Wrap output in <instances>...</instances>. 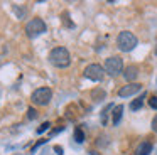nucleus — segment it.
<instances>
[{
  "label": "nucleus",
  "mask_w": 157,
  "mask_h": 155,
  "mask_svg": "<svg viewBox=\"0 0 157 155\" xmlns=\"http://www.w3.org/2000/svg\"><path fill=\"white\" fill-rule=\"evenodd\" d=\"M49 62L56 67H68L71 64V56H69V51L66 47H54V49L49 52Z\"/></svg>",
  "instance_id": "1"
},
{
  "label": "nucleus",
  "mask_w": 157,
  "mask_h": 155,
  "mask_svg": "<svg viewBox=\"0 0 157 155\" xmlns=\"http://www.w3.org/2000/svg\"><path fill=\"white\" fill-rule=\"evenodd\" d=\"M137 42H139L137 37L133 36L132 32H128V30L120 32L118 37H117V46H118V49L122 51V52H130L132 49H135Z\"/></svg>",
  "instance_id": "2"
},
{
  "label": "nucleus",
  "mask_w": 157,
  "mask_h": 155,
  "mask_svg": "<svg viewBox=\"0 0 157 155\" xmlns=\"http://www.w3.org/2000/svg\"><path fill=\"white\" fill-rule=\"evenodd\" d=\"M46 30H48V25H46V22L42 19H39V17L29 20V22L25 24V34H27V37H31V39L44 34Z\"/></svg>",
  "instance_id": "3"
},
{
  "label": "nucleus",
  "mask_w": 157,
  "mask_h": 155,
  "mask_svg": "<svg viewBox=\"0 0 157 155\" xmlns=\"http://www.w3.org/2000/svg\"><path fill=\"white\" fill-rule=\"evenodd\" d=\"M105 73L108 76H118V74L123 73V61L122 57L118 56H110L108 59L105 61Z\"/></svg>",
  "instance_id": "4"
},
{
  "label": "nucleus",
  "mask_w": 157,
  "mask_h": 155,
  "mask_svg": "<svg viewBox=\"0 0 157 155\" xmlns=\"http://www.w3.org/2000/svg\"><path fill=\"white\" fill-rule=\"evenodd\" d=\"M51 98H52V91L49 88H39V89H36L31 94V101L36 106H46V104H49Z\"/></svg>",
  "instance_id": "5"
},
{
  "label": "nucleus",
  "mask_w": 157,
  "mask_h": 155,
  "mask_svg": "<svg viewBox=\"0 0 157 155\" xmlns=\"http://www.w3.org/2000/svg\"><path fill=\"white\" fill-rule=\"evenodd\" d=\"M85 76L88 78V79L98 83V81H101L103 76H105V69H103L100 64H90V66H86V69H85Z\"/></svg>",
  "instance_id": "6"
},
{
  "label": "nucleus",
  "mask_w": 157,
  "mask_h": 155,
  "mask_svg": "<svg viewBox=\"0 0 157 155\" xmlns=\"http://www.w3.org/2000/svg\"><path fill=\"white\" fill-rule=\"evenodd\" d=\"M140 89H142V84H139V83H128L127 86H122L118 89V96L120 98H130V96H133L135 93H139Z\"/></svg>",
  "instance_id": "7"
},
{
  "label": "nucleus",
  "mask_w": 157,
  "mask_h": 155,
  "mask_svg": "<svg viewBox=\"0 0 157 155\" xmlns=\"http://www.w3.org/2000/svg\"><path fill=\"white\" fill-rule=\"evenodd\" d=\"M137 76H139V67L133 66V64H130V66H127L125 69H123V78H125L128 83H132L133 79H137Z\"/></svg>",
  "instance_id": "8"
},
{
  "label": "nucleus",
  "mask_w": 157,
  "mask_h": 155,
  "mask_svg": "<svg viewBox=\"0 0 157 155\" xmlns=\"http://www.w3.org/2000/svg\"><path fill=\"white\" fill-rule=\"evenodd\" d=\"M150 153H152V143L147 140L142 142L135 150V155H150Z\"/></svg>",
  "instance_id": "9"
},
{
  "label": "nucleus",
  "mask_w": 157,
  "mask_h": 155,
  "mask_svg": "<svg viewBox=\"0 0 157 155\" xmlns=\"http://www.w3.org/2000/svg\"><path fill=\"white\" fill-rule=\"evenodd\" d=\"M145 98H147V93L140 94V96L137 98V100H133L132 103H130V110H132V111H139L140 108L144 106V100H145Z\"/></svg>",
  "instance_id": "10"
},
{
  "label": "nucleus",
  "mask_w": 157,
  "mask_h": 155,
  "mask_svg": "<svg viewBox=\"0 0 157 155\" xmlns=\"http://www.w3.org/2000/svg\"><path fill=\"white\" fill-rule=\"evenodd\" d=\"M122 111H123V106L122 104H118V106H115L113 108V113H112V121H113V125H118L120 123V120H122Z\"/></svg>",
  "instance_id": "11"
},
{
  "label": "nucleus",
  "mask_w": 157,
  "mask_h": 155,
  "mask_svg": "<svg viewBox=\"0 0 157 155\" xmlns=\"http://www.w3.org/2000/svg\"><path fill=\"white\" fill-rule=\"evenodd\" d=\"M105 96H106V93H105L103 88H95V89L91 91V100L93 101H101V100H105Z\"/></svg>",
  "instance_id": "12"
},
{
  "label": "nucleus",
  "mask_w": 157,
  "mask_h": 155,
  "mask_svg": "<svg viewBox=\"0 0 157 155\" xmlns=\"http://www.w3.org/2000/svg\"><path fill=\"white\" fill-rule=\"evenodd\" d=\"M75 140L78 142V143H83V142H85V133H83V130L79 127L75 128Z\"/></svg>",
  "instance_id": "13"
},
{
  "label": "nucleus",
  "mask_w": 157,
  "mask_h": 155,
  "mask_svg": "<svg viewBox=\"0 0 157 155\" xmlns=\"http://www.w3.org/2000/svg\"><path fill=\"white\" fill-rule=\"evenodd\" d=\"M113 108H115V104H108V106L105 108V111L101 113V121H103V125L106 123V116H108V111H110V110H113Z\"/></svg>",
  "instance_id": "14"
},
{
  "label": "nucleus",
  "mask_w": 157,
  "mask_h": 155,
  "mask_svg": "<svg viewBox=\"0 0 157 155\" xmlns=\"http://www.w3.org/2000/svg\"><path fill=\"white\" fill-rule=\"evenodd\" d=\"M49 128H51V123H49V121H44V123H42L41 127L37 128V133L41 135V133H44L46 130H49Z\"/></svg>",
  "instance_id": "15"
},
{
  "label": "nucleus",
  "mask_w": 157,
  "mask_h": 155,
  "mask_svg": "<svg viewBox=\"0 0 157 155\" xmlns=\"http://www.w3.org/2000/svg\"><path fill=\"white\" fill-rule=\"evenodd\" d=\"M27 118H29V120H36V118H37V111H36L32 106L27 110Z\"/></svg>",
  "instance_id": "16"
},
{
  "label": "nucleus",
  "mask_w": 157,
  "mask_h": 155,
  "mask_svg": "<svg viewBox=\"0 0 157 155\" xmlns=\"http://www.w3.org/2000/svg\"><path fill=\"white\" fill-rule=\"evenodd\" d=\"M149 106L154 108V110H157V96H150L149 98Z\"/></svg>",
  "instance_id": "17"
},
{
  "label": "nucleus",
  "mask_w": 157,
  "mask_h": 155,
  "mask_svg": "<svg viewBox=\"0 0 157 155\" xmlns=\"http://www.w3.org/2000/svg\"><path fill=\"white\" fill-rule=\"evenodd\" d=\"M46 142H48V140H46V138H44V140H39V142H37V143H36V145H34V147H32V152H36V150H37V148H39V147H41V145H42V143H46Z\"/></svg>",
  "instance_id": "18"
},
{
  "label": "nucleus",
  "mask_w": 157,
  "mask_h": 155,
  "mask_svg": "<svg viewBox=\"0 0 157 155\" xmlns=\"http://www.w3.org/2000/svg\"><path fill=\"white\" fill-rule=\"evenodd\" d=\"M152 130L157 133V115L154 116V120H152Z\"/></svg>",
  "instance_id": "19"
},
{
  "label": "nucleus",
  "mask_w": 157,
  "mask_h": 155,
  "mask_svg": "<svg viewBox=\"0 0 157 155\" xmlns=\"http://www.w3.org/2000/svg\"><path fill=\"white\" fill-rule=\"evenodd\" d=\"M54 152H56L58 155H63V153H64V152H63V148L59 147V145H54Z\"/></svg>",
  "instance_id": "20"
}]
</instances>
